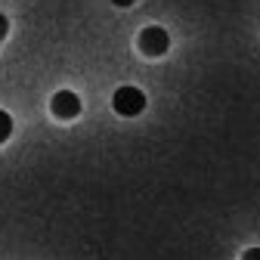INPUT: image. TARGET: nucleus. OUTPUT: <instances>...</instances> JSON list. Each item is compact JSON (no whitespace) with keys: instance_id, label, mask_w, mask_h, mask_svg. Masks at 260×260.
Returning <instances> with one entry per match:
<instances>
[{"instance_id":"f257e3e1","label":"nucleus","mask_w":260,"mask_h":260,"mask_svg":"<svg viewBox=\"0 0 260 260\" xmlns=\"http://www.w3.org/2000/svg\"><path fill=\"white\" fill-rule=\"evenodd\" d=\"M112 106H115V112H118V115H124V118H137V115L146 109V93H143L140 87L124 84V87H118V90H115Z\"/></svg>"},{"instance_id":"f03ea898","label":"nucleus","mask_w":260,"mask_h":260,"mask_svg":"<svg viewBox=\"0 0 260 260\" xmlns=\"http://www.w3.org/2000/svg\"><path fill=\"white\" fill-rule=\"evenodd\" d=\"M140 53L146 56H165L171 50V38H168V31L161 28V25H149L140 31V41H137Z\"/></svg>"},{"instance_id":"7ed1b4c3","label":"nucleus","mask_w":260,"mask_h":260,"mask_svg":"<svg viewBox=\"0 0 260 260\" xmlns=\"http://www.w3.org/2000/svg\"><path fill=\"white\" fill-rule=\"evenodd\" d=\"M50 112L59 118V121H72L81 115V100L72 93V90H59L53 100H50Z\"/></svg>"},{"instance_id":"20e7f679","label":"nucleus","mask_w":260,"mask_h":260,"mask_svg":"<svg viewBox=\"0 0 260 260\" xmlns=\"http://www.w3.org/2000/svg\"><path fill=\"white\" fill-rule=\"evenodd\" d=\"M10 137H13V118H10V112L0 109V146H4Z\"/></svg>"},{"instance_id":"39448f33","label":"nucleus","mask_w":260,"mask_h":260,"mask_svg":"<svg viewBox=\"0 0 260 260\" xmlns=\"http://www.w3.org/2000/svg\"><path fill=\"white\" fill-rule=\"evenodd\" d=\"M242 260H260V248H248V251L242 254Z\"/></svg>"},{"instance_id":"423d86ee","label":"nucleus","mask_w":260,"mask_h":260,"mask_svg":"<svg viewBox=\"0 0 260 260\" xmlns=\"http://www.w3.org/2000/svg\"><path fill=\"white\" fill-rule=\"evenodd\" d=\"M7 31H10V22H7V16H4V13H0V41L7 38Z\"/></svg>"},{"instance_id":"0eeeda50","label":"nucleus","mask_w":260,"mask_h":260,"mask_svg":"<svg viewBox=\"0 0 260 260\" xmlns=\"http://www.w3.org/2000/svg\"><path fill=\"white\" fill-rule=\"evenodd\" d=\"M112 4H115V7H130L134 0H112Z\"/></svg>"}]
</instances>
